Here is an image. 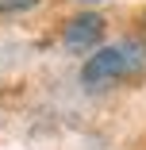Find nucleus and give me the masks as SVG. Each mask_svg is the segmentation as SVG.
Wrapping results in <instances>:
<instances>
[{"label":"nucleus","instance_id":"obj_1","mask_svg":"<svg viewBox=\"0 0 146 150\" xmlns=\"http://www.w3.org/2000/svg\"><path fill=\"white\" fill-rule=\"evenodd\" d=\"M146 77V42L138 39H119L96 46L81 66V85L85 88H108V85H123Z\"/></svg>","mask_w":146,"mask_h":150},{"label":"nucleus","instance_id":"obj_2","mask_svg":"<svg viewBox=\"0 0 146 150\" xmlns=\"http://www.w3.org/2000/svg\"><path fill=\"white\" fill-rule=\"evenodd\" d=\"M100 39H104V16H96V12H81V16L66 19V27H62V46L69 54L96 50Z\"/></svg>","mask_w":146,"mask_h":150},{"label":"nucleus","instance_id":"obj_3","mask_svg":"<svg viewBox=\"0 0 146 150\" xmlns=\"http://www.w3.org/2000/svg\"><path fill=\"white\" fill-rule=\"evenodd\" d=\"M42 0H0V16H16V12H31Z\"/></svg>","mask_w":146,"mask_h":150},{"label":"nucleus","instance_id":"obj_4","mask_svg":"<svg viewBox=\"0 0 146 150\" xmlns=\"http://www.w3.org/2000/svg\"><path fill=\"white\" fill-rule=\"evenodd\" d=\"M85 4H100V0H85Z\"/></svg>","mask_w":146,"mask_h":150}]
</instances>
